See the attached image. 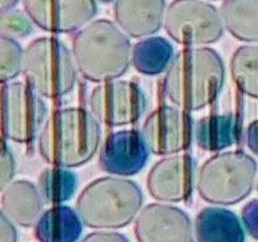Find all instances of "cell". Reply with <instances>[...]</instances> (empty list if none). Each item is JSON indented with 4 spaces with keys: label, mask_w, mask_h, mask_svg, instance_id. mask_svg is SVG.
<instances>
[{
    "label": "cell",
    "mask_w": 258,
    "mask_h": 242,
    "mask_svg": "<svg viewBox=\"0 0 258 242\" xmlns=\"http://www.w3.org/2000/svg\"><path fill=\"white\" fill-rule=\"evenodd\" d=\"M224 83L225 63L216 50L186 47L174 56L163 87L175 107L198 111L217 99Z\"/></svg>",
    "instance_id": "obj_1"
},
{
    "label": "cell",
    "mask_w": 258,
    "mask_h": 242,
    "mask_svg": "<svg viewBox=\"0 0 258 242\" xmlns=\"http://www.w3.org/2000/svg\"><path fill=\"white\" fill-rule=\"evenodd\" d=\"M100 143V127L93 114L69 107L55 111L46 120L38 145L47 163L60 167H79L95 155Z\"/></svg>",
    "instance_id": "obj_2"
},
{
    "label": "cell",
    "mask_w": 258,
    "mask_h": 242,
    "mask_svg": "<svg viewBox=\"0 0 258 242\" xmlns=\"http://www.w3.org/2000/svg\"><path fill=\"white\" fill-rule=\"evenodd\" d=\"M73 56L82 77L94 83H104L127 73L133 51L123 31L111 20L99 19L75 34Z\"/></svg>",
    "instance_id": "obj_3"
},
{
    "label": "cell",
    "mask_w": 258,
    "mask_h": 242,
    "mask_svg": "<svg viewBox=\"0 0 258 242\" xmlns=\"http://www.w3.org/2000/svg\"><path fill=\"white\" fill-rule=\"evenodd\" d=\"M142 204V190L135 182L120 177H103L83 189L75 206L86 226L120 229L131 223Z\"/></svg>",
    "instance_id": "obj_4"
},
{
    "label": "cell",
    "mask_w": 258,
    "mask_h": 242,
    "mask_svg": "<svg viewBox=\"0 0 258 242\" xmlns=\"http://www.w3.org/2000/svg\"><path fill=\"white\" fill-rule=\"evenodd\" d=\"M23 75L38 95L58 99L75 87L77 65L62 40L44 36L32 40L24 50Z\"/></svg>",
    "instance_id": "obj_5"
},
{
    "label": "cell",
    "mask_w": 258,
    "mask_h": 242,
    "mask_svg": "<svg viewBox=\"0 0 258 242\" xmlns=\"http://www.w3.org/2000/svg\"><path fill=\"white\" fill-rule=\"evenodd\" d=\"M257 162L242 151H227L209 158L201 166L197 190L204 201L213 205H234L253 190Z\"/></svg>",
    "instance_id": "obj_6"
},
{
    "label": "cell",
    "mask_w": 258,
    "mask_h": 242,
    "mask_svg": "<svg viewBox=\"0 0 258 242\" xmlns=\"http://www.w3.org/2000/svg\"><path fill=\"white\" fill-rule=\"evenodd\" d=\"M170 38L185 47L208 46L224 35V22L213 4L204 0H174L165 15Z\"/></svg>",
    "instance_id": "obj_7"
},
{
    "label": "cell",
    "mask_w": 258,
    "mask_h": 242,
    "mask_svg": "<svg viewBox=\"0 0 258 242\" xmlns=\"http://www.w3.org/2000/svg\"><path fill=\"white\" fill-rule=\"evenodd\" d=\"M47 107L40 95L22 82L2 87V119L4 137L18 143H28L42 131Z\"/></svg>",
    "instance_id": "obj_8"
},
{
    "label": "cell",
    "mask_w": 258,
    "mask_h": 242,
    "mask_svg": "<svg viewBox=\"0 0 258 242\" xmlns=\"http://www.w3.org/2000/svg\"><path fill=\"white\" fill-rule=\"evenodd\" d=\"M146 104L141 86L130 81L104 82L90 94L91 114L107 127L135 123L146 110Z\"/></svg>",
    "instance_id": "obj_9"
},
{
    "label": "cell",
    "mask_w": 258,
    "mask_h": 242,
    "mask_svg": "<svg viewBox=\"0 0 258 242\" xmlns=\"http://www.w3.org/2000/svg\"><path fill=\"white\" fill-rule=\"evenodd\" d=\"M142 137L155 155H174L186 150L194 137L193 118L178 107L161 106L143 123Z\"/></svg>",
    "instance_id": "obj_10"
},
{
    "label": "cell",
    "mask_w": 258,
    "mask_h": 242,
    "mask_svg": "<svg viewBox=\"0 0 258 242\" xmlns=\"http://www.w3.org/2000/svg\"><path fill=\"white\" fill-rule=\"evenodd\" d=\"M32 23L51 34L82 30L97 15L95 0H22Z\"/></svg>",
    "instance_id": "obj_11"
},
{
    "label": "cell",
    "mask_w": 258,
    "mask_h": 242,
    "mask_svg": "<svg viewBox=\"0 0 258 242\" xmlns=\"http://www.w3.org/2000/svg\"><path fill=\"white\" fill-rule=\"evenodd\" d=\"M134 233L138 242H194L189 215L166 204L145 206L135 219Z\"/></svg>",
    "instance_id": "obj_12"
},
{
    "label": "cell",
    "mask_w": 258,
    "mask_h": 242,
    "mask_svg": "<svg viewBox=\"0 0 258 242\" xmlns=\"http://www.w3.org/2000/svg\"><path fill=\"white\" fill-rule=\"evenodd\" d=\"M196 161L189 154L162 158L147 175V190L161 202H182L190 196L196 178Z\"/></svg>",
    "instance_id": "obj_13"
},
{
    "label": "cell",
    "mask_w": 258,
    "mask_h": 242,
    "mask_svg": "<svg viewBox=\"0 0 258 242\" xmlns=\"http://www.w3.org/2000/svg\"><path fill=\"white\" fill-rule=\"evenodd\" d=\"M147 147L137 130H120L108 134L99 153V167L116 177L135 175L146 166Z\"/></svg>",
    "instance_id": "obj_14"
},
{
    "label": "cell",
    "mask_w": 258,
    "mask_h": 242,
    "mask_svg": "<svg viewBox=\"0 0 258 242\" xmlns=\"http://www.w3.org/2000/svg\"><path fill=\"white\" fill-rule=\"evenodd\" d=\"M166 15V0H116V24L131 38H145L158 32Z\"/></svg>",
    "instance_id": "obj_15"
},
{
    "label": "cell",
    "mask_w": 258,
    "mask_h": 242,
    "mask_svg": "<svg viewBox=\"0 0 258 242\" xmlns=\"http://www.w3.org/2000/svg\"><path fill=\"white\" fill-rule=\"evenodd\" d=\"M43 204L39 189L26 179L14 181L2 189V213L19 226L36 225L43 214Z\"/></svg>",
    "instance_id": "obj_16"
},
{
    "label": "cell",
    "mask_w": 258,
    "mask_h": 242,
    "mask_svg": "<svg viewBox=\"0 0 258 242\" xmlns=\"http://www.w3.org/2000/svg\"><path fill=\"white\" fill-rule=\"evenodd\" d=\"M198 242H245L243 227L238 217L225 208L202 209L196 218Z\"/></svg>",
    "instance_id": "obj_17"
},
{
    "label": "cell",
    "mask_w": 258,
    "mask_h": 242,
    "mask_svg": "<svg viewBox=\"0 0 258 242\" xmlns=\"http://www.w3.org/2000/svg\"><path fill=\"white\" fill-rule=\"evenodd\" d=\"M83 230L81 217L70 206H52L40 215L34 235L39 242H77Z\"/></svg>",
    "instance_id": "obj_18"
},
{
    "label": "cell",
    "mask_w": 258,
    "mask_h": 242,
    "mask_svg": "<svg viewBox=\"0 0 258 242\" xmlns=\"http://www.w3.org/2000/svg\"><path fill=\"white\" fill-rule=\"evenodd\" d=\"M237 138V122L230 114H210L194 125L197 146L209 153H217L231 146Z\"/></svg>",
    "instance_id": "obj_19"
},
{
    "label": "cell",
    "mask_w": 258,
    "mask_h": 242,
    "mask_svg": "<svg viewBox=\"0 0 258 242\" xmlns=\"http://www.w3.org/2000/svg\"><path fill=\"white\" fill-rule=\"evenodd\" d=\"M220 12L225 28L235 39L258 43V0H224Z\"/></svg>",
    "instance_id": "obj_20"
},
{
    "label": "cell",
    "mask_w": 258,
    "mask_h": 242,
    "mask_svg": "<svg viewBox=\"0 0 258 242\" xmlns=\"http://www.w3.org/2000/svg\"><path fill=\"white\" fill-rule=\"evenodd\" d=\"M173 59L171 43L161 36L142 39L133 47V65L143 75H159L169 69Z\"/></svg>",
    "instance_id": "obj_21"
},
{
    "label": "cell",
    "mask_w": 258,
    "mask_h": 242,
    "mask_svg": "<svg viewBox=\"0 0 258 242\" xmlns=\"http://www.w3.org/2000/svg\"><path fill=\"white\" fill-rule=\"evenodd\" d=\"M77 186V175L67 167L60 166L44 169L38 179V189L44 202L55 206L71 200Z\"/></svg>",
    "instance_id": "obj_22"
},
{
    "label": "cell",
    "mask_w": 258,
    "mask_h": 242,
    "mask_svg": "<svg viewBox=\"0 0 258 242\" xmlns=\"http://www.w3.org/2000/svg\"><path fill=\"white\" fill-rule=\"evenodd\" d=\"M230 75L245 95L258 99V46H241L234 51Z\"/></svg>",
    "instance_id": "obj_23"
},
{
    "label": "cell",
    "mask_w": 258,
    "mask_h": 242,
    "mask_svg": "<svg viewBox=\"0 0 258 242\" xmlns=\"http://www.w3.org/2000/svg\"><path fill=\"white\" fill-rule=\"evenodd\" d=\"M2 82L7 83L23 73L24 52L15 39L2 36Z\"/></svg>",
    "instance_id": "obj_24"
},
{
    "label": "cell",
    "mask_w": 258,
    "mask_h": 242,
    "mask_svg": "<svg viewBox=\"0 0 258 242\" xmlns=\"http://www.w3.org/2000/svg\"><path fill=\"white\" fill-rule=\"evenodd\" d=\"M32 20L19 10L2 12V36L16 39L24 38L32 32Z\"/></svg>",
    "instance_id": "obj_25"
},
{
    "label": "cell",
    "mask_w": 258,
    "mask_h": 242,
    "mask_svg": "<svg viewBox=\"0 0 258 242\" xmlns=\"http://www.w3.org/2000/svg\"><path fill=\"white\" fill-rule=\"evenodd\" d=\"M243 226L251 238L258 241V200H251L242 208L241 212Z\"/></svg>",
    "instance_id": "obj_26"
},
{
    "label": "cell",
    "mask_w": 258,
    "mask_h": 242,
    "mask_svg": "<svg viewBox=\"0 0 258 242\" xmlns=\"http://www.w3.org/2000/svg\"><path fill=\"white\" fill-rule=\"evenodd\" d=\"M15 175V159L10 147L3 143L2 146V189L12 182Z\"/></svg>",
    "instance_id": "obj_27"
},
{
    "label": "cell",
    "mask_w": 258,
    "mask_h": 242,
    "mask_svg": "<svg viewBox=\"0 0 258 242\" xmlns=\"http://www.w3.org/2000/svg\"><path fill=\"white\" fill-rule=\"evenodd\" d=\"M81 242H130L127 237L116 231H94L90 233Z\"/></svg>",
    "instance_id": "obj_28"
},
{
    "label": "cell",
    "mask_w": 258,
    "mask_h": 242,
    "mask_svg": "<svg viewBox=\"0 0 258 242\" xmlns=\"http://www.w3.org/2000/svg\"><path fill=\"white\" fill-rule=\"evenodd\" d=\"M0 227H2V242L18 241V233H16L14 223L3 213H2V217H0Z\"/></svg>",
    "instance_id": "obj_29"
},
{
    "label": "cell",
    "mask_w": 258,
    "mask_h": 242,
    "mask_svg": "<svg viewBox=\"0 0 258 242\" xmlns=\"http://www.w3.org/2000/svg\"><path fill=\"white\" fill-rule=\"evenodd\" d=\"M246 146L247 149L258 157V119L247 126L246 129Z\"/></svg>",
    "instance_id": "obj_30"
},
{
    "label": "cell",
    "mask_w": 258,
    "mask_h": 242,
    "mask_svg": "<svg viewBox=\"0 0 258 242\" xmlns=\"http://www.w3.org/2000/svg\"><path fill=\"white\" fill-rule=\"evenodd\" d=\"M19 0H2V12H7L14 10Z\"/></svg>",
    "instance_id": "obj_31"
},
{
    "label": "cell",
    "mask_w": 258,
    "mask_h": 242,
    "mask_svg": "<svg viewBox=\"0 0 258 242\" xmlns=\"http://www.w3.org/2000/svg\"><path fill=\"white\" fill-rule=\"evenodd\" d=\"M255 190H257L258 193V178H257V181H255Z\"/></svg>",
    "instance_id": "obj_32"
},
{
    "label": "cell",
    "mask_w": 258,
    "mask_h": 242,
    "mask_svg": "<svg viewBox=\"0 0 258 242\" xmlns=\"http://www.w3.org/2000/svg\"><path fill=\"white\" fill-rule=\"evenodd\" d=\"M102 2H104V3H108V2H112V0H102Z\"/></svg>",
    "instance_id": "obj_33"
}]
</instances>
